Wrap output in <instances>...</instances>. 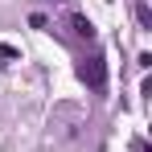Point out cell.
<instances>
[{
    "label": "cell",
    "instance_id": "cell-1",
    "mask_svg": "<svg viewBox=\"0 0 152 152\" xmlns=\"http://www.w3.org/2000/svg\"><path fill=\"white\" fill-rule=\"evenodd\" d=\"M78 78L86 82L91 95H103V91H107V62H103V53L82 58V62H78Z\"/></svg>",
    "mask_w": 152,
    "mask_h": 152
},
{
    "label": "cell",
    "instance_id": "cell-2",
    "mask_svg": "<svg viewBox=\"0 0 152 152\" xmlns=\"http://www.w3.org/2000/svg\"><path fill=\"white\" fill-rule=\"evenodd\" d=\"M66 29H70V37L82 41V45L95 41V25H91V17H82V12H66Z\"/></svg>",
    "mask_w": 152,
    "mask_h": 152
},
{
    "label": "cell",
    "instance_id": "cell-3",
    "mask_svg": "<svg viewBox=\"0 0 152 152\" xmlns=\"http://www.w3.org/2000/svg\"><path fill=\"white\" fill-rule=\"evenodd\" d=\"M136 21H140V29H152V8H148V0H136Z\"/></svg>",
    "mask_w": 152,
    "mask_h": 152
},
{
    "label": "cell",
    "instance_id": "cell-4",
    "mask_svg": "<svg viewBox=\"0 0 152 152\" xmlns=\"http://www.w3.org/2000/svg\"><path fill=\"white\" fill-rule=\"evenodd\" d=\"M0 62H4V66L21 62V50H17V45H4V41H0Z\"/></svg>",
    "mask_w": 152,
    "mask_h": 152
},
{
    "label": "cell",
    "instance_id": "cell-5",
    "mask_svg": "<svg viewBox=\"0 0 152 152\" xmlns=\"http://www.w3.org/2000/svg\"><path fill=\"white\" fill-rule=\"evenodd\" d=\"M45 25H50V21H45L41 12H29V29H45Z\"/></svg>",
    "mask_w": 152,
    "mask_h": 152
}]
</instances>
